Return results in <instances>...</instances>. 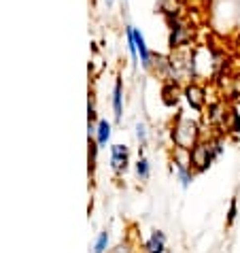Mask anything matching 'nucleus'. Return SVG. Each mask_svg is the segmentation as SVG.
Listing matches in <instances>:
<instances>
[{"mask_svg": "<svg viewBox=\"0 0 240 253\" xmlns=\"http://www.w3.org/2000/svg\"><path fill=\"white\" fill-rule=\"evenodd\" d=\"M134 41H136V49H138L140 64H143L145 68H151V64H153V53L149 51V47H147V41H145L143 32H140L138 28H134Z\"/></svg>", "mask_w": 240, "mask_h": 253, "instance_id": "5", "label": "nucleus"}, {"mask_svg": "<svg viewBox=\"0 0 240 253\" xmlns=\"http://www.w3.org/2000/svg\"><path fill=\"white\" fill-rule=\"evenodd\" d=\"M125 37H128V51L132 55V60H138V49H136V41H134V26L125 28Z\"/></svg>", "mask_w": 240, "mask_h": 253, "instance_id": "10", "label": "nucleus"}, {"mask_svg": "<svg viewBox=\"0 0 240 253\" xmlns=\"http://www.w3.org/2000/svg\"><path fill=\"white\" fill-rule=\"evenodd\" d=\"M136 136L140 143H145L147 140V128H145V124H136Z\"/></svg>", "mask_w": 240, "mask_h": 253, "instance_id": "18", "label": "nucleus"}, {"mask_svg": "<svg viewBox=\"0 0 240 253\" xmlns=\"http://www.w3.org/2000/svg\"><path fill=\"white\" fill-rule=\"evenodd\" d=\"M179 168V177H181V183H183V187H187L189 185V181H192V172H189V166H176Z\"/></svg>", "mask_w": 240, "mask_h": 253, "instance_id": "15", "label": "nucleus"}, {"mask_svg": "<svg viewBox=\"0 0 240 253\" xmlns=\"http://www.w3.org/2000/svg\"><path fill=\"white\" fill-rule=\"evenodd\" d=\"M111 166L115 172L125 170L128 166V149L123 145H113V156H111Z\"/></svg>", "mask_w": 240, "mask_h": 253, "instance_id": "6", "label": "nucleus"}, {"mask_svg": "<svg viewBox=\"0 0 240 253\" xmlns=\"http://www.w3.org/2000/svg\"><path fill=\"white\" fill-rule=\"evenodd\" d=\"M236 215H238V198H232V202H230V211H228V226H232V223H234Z\"/></svg>", "mask_w": 240, "mask_h": 253, "instance_id": "16", "label": "nucleus"}, {"mask_svg": "<svg viewBox=\"0 0 240 253\" xmlns=\"http://www.w3.org/2000/svg\"><path fill=\"white\" fill-rule=\"evenodd\" d=\"M219 153H221V143H219V140H215L213 145L198 143L189 149V164H194L198 170H206L210 166V162H213V158L219 156Z\"/></svg>", "mask_w": 240, "mask_h": 253, "instance_id": "2", "label": "nucleus"}, {"mask_svg": "<svg viewBox=\"0 0 240 253\" xmlns=\"http://www.w3.org/2000/svg\"><path fill=\"white\" fill-rule=\"evenodd\" d=\"M107 245H109V234L107 232H100V236H98V241H96V247H94V253H104Z\"/></svg>", "mask_w": 240, "mask_h": 253, "instance_id": "14", "label": "nucleus"}, {"mask_svg": "<svg viewBox=\"0 0 240 253\" xmlns=\"http://www.w3.org/2000/svg\"><path fill=\"white\" fill-rule=\"evenodd\" d=\"M113 113H115V119L119 122L123 113V94H121V79L115 81V89H113Z\"/></svg>", "mask_w": 240, "mask_h": 253, "instance_id": "7", "label": "nucleus"}, {"mask_svg": "<svg viewBox=\"0 0 240 253\" xmlns=\"http://www.w3.org/2000/svg\"><path fill=\"white\" fill-rule=\"evenodd\" d=\"M166 247V236H164V232H153L151 238L145 243V249L149 251V253H161Z\"/></svg>", "mask_w": 240, "mask_h": 253, "instance_id": "8", "label": "nucleus"}, {"mask_svg": "<svg viewBox=\"0 0 240 253\" xmlns=\"http://www.w3.org/2000/svg\"><path fill=\"white\" fill-rule=\"evenodd\" d=\"M172 140L179 149H192L194 145H198V126L192 119L179 117V122L172 128Z\"/></svg>", "mask_w": 240, "mask_h": 253, "instance_id": "1", "label": "nucleus"}, {"mask_svg": "<svg viewBox=\"0 0 240 253\" xmlns=\"http://www.w3.org/2000/svg\"><path fill=\"white\" fill-rule=\"evenodd\" d=\"M176 100H179V98H176L174 85H166V87H164V102L168 104V107H174Z\"/></svg>", "mask_w": 240, "mask_h": 253, "instance_id": "12", "label": "nucleus"}, {"mask_svg": "<svg viewBox=\"0 0 240 253\" xmlns=\"http://www.w3.org/2000/svg\"><path fill=\"white\" fill-rule=\"evenodd\" d=\"M225 115L230 117L228 130H230V132H238V130H240V113H238L236 109H230V111H228V113H225Z\"/></svg>", "mask_w": 240, "mask_h": 253, "instance_id": "11", "label": "nucleus"}, {"mask_svg": "<svg viewBox=\"0 0 240 253\" xmlns=\"http://www.w3.org/2000/svg\"><path fill=\"white\" fill-rule=\"evenodd\" d=\"M136 172L140 179H149V162H147L145 158H140L136 162Z\"/></svg>", "mask_w": 240, "mask_h": 253, "instance_id": "13", "label": "nucleus"}, {"mask_svg": "<svg viewBox=\"0 0 240 253\" xmlns=\"http://www.w3.org/2000/svg\"><path fill=\"white\" fill-rule=\"evenodd\" d=\"M96 151H98L96 143L89 140V170H94V166H96Z\"/></svg>", "mask_w": 240, "mask_h": 253, "instance_id": "17", "label": "nucleus"}, {"mask_svg": "<svg viewBox=\"0 0 240 253\" xmlns=\"http://www.w3.org/2000/svg\"><path fill=\"white\" fill-rule=\"evenodd\" d=\"M168 26H170V37H168V47L172 49H181V47H185L192 43V37H194V30L189 26L183 24V19L181 17H170V19H166Z\"/></svg>", "mask_w": 240, "mask_h": 253, "instance_id": "3", "label": "nucleus"}, {"mask_svg": "<svg viewBox=\"0 0 240 253\" xmlns=\"http://www.w3.org/2000/svg\"><path fill=\"white\" fill-rule=\"evenodd\" d=\"M185 98L189 102V107L196 109V111H202L204 109V100H206V96H204V87L198 85V83H189V85L185 87Z\"/></svg>", "mask_w": 240, "mask_h": 253, "instance_id": "4", "label": "nucleus"}, {"mask_svg": "<svg viewBox=\"0 0 240 253\" xmlns=\"http://www.w3.org/2000/svg\"><path fill=\"white\" fill-rule=\"evenodd\" d=\"M96 132H98V145H107L109 143V138H111V124L109 122H98V128H96Z\"/></svg>", "mask_w": 240, "mask_h": 253, "instance_id": "9", "label": "nucleus"}]
</instances>
